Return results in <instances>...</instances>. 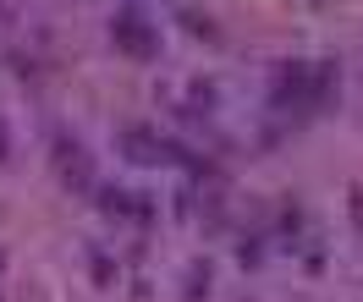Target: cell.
Segmentation results:
<instances>
[{
  "label": "cell",
  "instance_id": "6da1fadb",
  "mask_svg": "<svg viewBox=\"0 0 363 302\" xmlns=\"http://www.w3.org/2000/svg\"><path fill=\"white\" fill-rule=\"evenodd\" d=\"M111 39L127 50V55H138V61H155L160 55V28L149 23L143 11H121V17L111 23Z\"/></svg>",
  "mask_w": 363,
  "mask_h": 302
},
{
  "label": "cell",
  "instance_id": "7a4b0ae2",
  "mask_svg": "<svg viewBox=\"0 0 363 302\" xmlns=\"http://www.w3.org/2000/svg\"><path fill=\"white\" fill-rule=\"evenodd\" d=\"M121 143H127V154H133L138 165H171V160H177V154H182L177 143L155 138V132H143V127H133V132H127V138H121Z\"/></svg>",
  "mask_w": 363,
  "mask_h": 302
},
{
  "label": "cell",
  "instance_id": "3957f363",
  "mask_svg": "<svg viewBox=\"0 0 363 302\" xmlns=\"http://www.w3.org/2000/svg\"><path fill=\"white\" fill-rule=\"evenodd\" d=\"M352 209H358V226H363V192H358V198H352Z\"/></svg>",
  "mask_w": 363,
  "mask_h": 302
},
{
  "label": "cell",
  "instance_id": "277c9868",
  "mask_svg": "<svg viewBox=\"0 0 363 302\" xmlns=\"http://www.w3.org/2000/svg\"><path fill=\"white\" fill-rule=\"evenodd\" d=\"M0 154H6V132H0Z\"/></svg>",
  "mask_w": 363,
  "mask_h": 302
}]
</instances>
